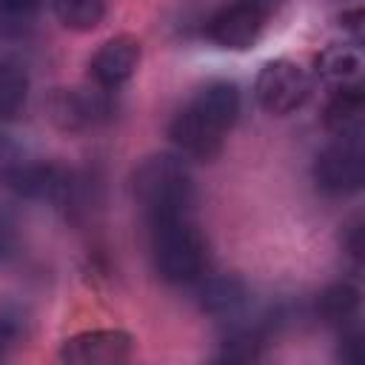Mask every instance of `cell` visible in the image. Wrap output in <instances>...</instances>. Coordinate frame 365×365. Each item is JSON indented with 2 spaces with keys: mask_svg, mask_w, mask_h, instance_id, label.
<instances>
[{
  "mask_svg": "<svg viewBox=\"0 0 365 365\" xmlns=\"http://www.w3.org/2000/svg\"><path fill=\"white\" fill-rule=\"evenodd\" d=\"M240 114V91L234 83L217 80L208 83L197 97L174 117L171 123V140L180 145L182 154L197 160H211L231 125Z\"/></svg>",
  "mask_w": 365,
  "mask_h": 365,
  "instance_id": "cell-1",
  "label": "cell"
},
{
  "mask_svg": "<svg viewBox=\"0 0 365 365\" xmlns=\"http://www.w3.org/2000/svg\"><path fill=\"white\" fill-rule=\"evenodd\" d=\"M131 194L145 211L148 222L182 217L194 200V182L185 163L174 154H154L131 174Z\"/></svg>",
  "mask_w": 365,
  "mask_h": 365,
  "instance_id": "cell-2",
  "label": "cell"
},
{
  "mask_svg": "<svg viewBox=\"0 0 365 365\" xmlns=\"http://www.w3.org/2000/svg\"><path fill=\"white\" fill-rule=\"evenodd\" d=\"M148 225H151V254L157 274L174 285H188L200 279L208 254H205V240L194 228L188 214L157 220Z\"/></svg>",
  "mask_w": 365,
  "mask_h": 365,
  "instance_id": "cell-3",
  "label": "cell"
},
{
  "mask_svg": "<svg viewBox=\"0 0 365 365\" xmlns=\"http://www.w3.org/2000/svg\"><path fill=\"white\" fill-rule=\"evenodd\" d=\"M311 94V80L305 68L294 60H271L259 68L257 83H254V97L268 114H291L297 111Z\"/></svg>",
  "mask_w": 365,
  "mask_h": 365,
  "instance_id": "cell-4",
  "label": "cell"
},
{
  "mask_svg": "<svg viewBox=\"0 0 365 365\" xmlns=\"http://www.w3.org/2000/svg\"><path fill=\"white\" fill-rule=\"evenodd\" d=\"M317 185L328 194H351L362 185L365 160H362V140L359 134H342L314 163Z\"/></svg>",
  "mask_w": 365,
  "mask_h": 365,
  "instance_id": "cell-5",
  "label": "cell"
},
{
  "mask_svg": "<svg viewBox=\"0 0 365 365\" xmlns=\"http://www.w3.org/2000/svg\"><path fill=\"white\" fill-rule=\"evenodd\" d=\"M48 120L68 134L88 131L111 117V103L103 91H86V88H54L48 103Z\"/></svg>",
  "mask_w": 365,
  "mask_h": 365,
  "instance_id": "cell-6",
  "label": "cell"
},
{
  "mask_svg": "<svg viewBox=\"0 0 365 365\" xmlns=\"http://www.w3.org/2000/svg\"><path fill=\"white\" fill-rule=\"evenodd\" d=\"M134 351V336L120 328L83 331L60 345V359L68 365H114L125 362Z\"/></svg>",
  "mask_w": 365,
  "mask_h": 365,
  "instance_id": "cell-7",
  "label": "cell"
},
{
  "mask_svg": "<svg viewBox=\"0 0 365 365\" xmlns=\"http://www.w3.org/2000/svg\"><path fill=\"white\" fill-rule=\"evenodd\" d=\"M262 20H265V11L240 0V3H231L225 9H220L211 20H208V37L222 46V48H231V51H242L248 46L257 43L259 31H262Z\"/></svg>",
  "mask_w": 365,
  "mask_h": 365,
  "instance_id": "cell-8",
  "label": "cell"
},
{
  "mask_svg": "<svg viewBox=\"0 0 365 365\" xmlns=\"http://www.w3.org/2000/svg\"><path fill=\"white\" fill-rule=\"evenodd\" d=\"M140 54H143V48H140L137 37L117 34L94 51L91 63H88V71H91V77L100 88H117L137 71Z\"/></svg>",
  "mask_w": 365,
  "mask_h": 365,
  "instance_id": "cell-9",
  "label": "cell"
},
{
  "mask_svg": "<svg viewBox=\"0 0 365 365\" xmlns=\"http://www.w3.org/2000/svg\"><path fill=\"white\" fill-rule=\"evenodd\" d=\"M362 114H365V97L356 86H342L331 103L325 106V125L336 137L342 134H359L362 128Z\"/></svg>",
  "mask_w": 365,
  "mask_h": 365,
  "instance_id": "cell-10",
  "label": "cell"
},
{
  "mask_svg": "<svg viewBox=\"0 0 365 365\" xmlns=\"http://www.w3.org/2000/svg\"><path fill=\"white\" fill-rule=\"evenodd\" d=\"M245 285L237 277H214L200 288V305L202 311L214 317H228L237 314L240 305L245 302Z\"/></svg>",
  "mask_w": 365,
  "mask_h": 365,
  "instance_id": "cell-11",
  "label": "cell"
},
{
  "mask_svg": "<svg viewBox=\"0 0 365 365\" xmlns=\"http://www.w3.org/2000/svg\"><path fill=\"white\" fill-rule=\"evenodd\" d=\"M26 94H29L26 68L11 57H0V120L14 117L26 106Z\"/></svg>",
  "mask_w": 365,
  "mask_h": 365,
  "instance_id": "cell-12",
  "label": "cell"
},
{
  "mask_svg": "<svg viewBox=\"0 0 365 365\" xmlns=\"http://www.w3.org/2000/svg\"><path fill=\"white\" fill-rule=\"evenodd\" d=\"M359 68H362V57L351 46H328L317 57V71L328 83L345 86V83H351V80L359 77Z\"/></svg>",
  "mask_w": 365,
  "mask_h": 365,
  "instance_id": "cell-13",
  "label": "cell"
},
{
  "mask_svg": "<svg viewBox=\"0 0 365 365\" xmlns=\"http://www.w3.org/2000/svg\"><path fill=\"white\" fill-rule=\"evenodd\" d=\"M356 308H359V291L351 282H334L317 299L319 317L325 322H331V325H342V322L354 319Z\"/></svg>",
  "mask_w": 365,
  "mask_h": 365,
  "instance_id": "cell-14",
  "label": "cell"
},
{
  "mask_svg": "<svg viewBox=\"0 0 365 365\" xmlns=\"http://www.w3.org/2000/svg\"><path fill=\"white\" fill-rule=\"evenodd\" d=\"M54 14L71 31H91L106 14V0H54Z\"/></svg>",
  "mask_w": 365,
  "mask_h": 365,
  "instance_id": "cell-15",
  "label": "cell"
},
{
  "mask_svg": "<svg viewBox=\"0 0 365 365\" xmlns=\"http://www.w3.org/2000/svg\"><path fill=\"white\" fill-rule=\"evenodd\" d=\"M259 334L254 328H234L225 342H222V351H220V359H228V362H254L259 356Z\"/></svg>",
  "mask_w": 365,
  "mask_h": 365,
  "instance_id": "cell-16",
  "label": "cell"
},
{
  "mask_svg": "<svg viewBox=\"0 0 365 365\" xmlns=\"http://www.w3.org/2000/svg\"><path fill=\"white\" fill-rule=\"evenodd\" d=\"M43 0H0V14L3 17H29L40 9Z\"/></svg>",
  "mask_w": 365,
  "mask_h": 365,
  "instance_id": "cell-17",
  "label": "cell"
},
{
  "mask_svg": "<svg viewBox=\"0 0 365 365\" xmlns=\"http://www.w3.org/2000/svg\"><path fill=\"white\" fill-rule=\"evenodd\" d=\"M20 339V319L17 317H0V356Z\"/></svg>",
  "mask_w": 365,
  "mask_h": 365,
  "instance_id": "cell-18",
  "label": "cell"
},
{
  "mask_svg": "<svg viewBox=\"0 0 365 365\" xmlns=\"http://www.w3.org/2000/svg\"><path fill=\"white\" fill-rule=\"evenodd\" d=\"M362 11L359 9H354V11H345L342 14V26L348 29V31H354V37H362Z\"/></svg>",
  "mask_w": 365,
  "mask_h": 365,
  "instance_id": "cell-19",
  "label": "cell"
},
{
  "mask_svg": "<svg viewBox=\"0 0 365 365\" xmlns=\"http://www.w3.org/2000/svg\"><path fill=\"white\" fill-rule=\"evenodd\" d=\"M348 251H351V257H354V259H359V257H362V228H359V225H354V228H351Z\"/></svg>",
  "mask_w": 365,
  "mask_h": 365,
  "instance_id": "cell-20",
  "label": "cell"
}]
</instances>
